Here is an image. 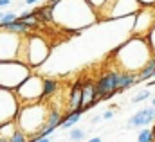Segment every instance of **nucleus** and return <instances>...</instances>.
I'll list each match as a JSON object with an SVG mask.
<instances>
[{
	"mask_svg": "<svg viewBox=\"0 0 155 142\" xmlns=\"http://www.w3.org/2000/svg\"><path fill=\"white\" fill-rule=\"evenodd\" d=\"M96 83L87 81L83 83V92H81V110L87 111L92 106H96Z\"/></svg>",
	"mask_w": 155,
	"mask_h": 142,
	"instance_id": "10",
	"label": "nucleus"
},
{
	"mask_svg": "<svg viewBox=\"0 0 155 142\" xmlns=\"http://www.w3.org/2000/svg\"><path fill=\"white\" fill-rule=\"evenodd\" d=\"M121 72V70H119ZM137 85V74H132V72H121V77H119V94Z\"/></svg>",
	"mask_w": 155,
	"mask_h": 142,
	"instance_id": "12",
	"label": "nucleus"
},
{
	"mask_svg": "<svg viewBox=\"0 0 155 142\" xmlns=\"http://www.w3.org/2000/svg\"><path fill=\"white\" fill-rule=\"evenodd\" d=\"M153 133H155V128H153Z\"/></svg>",
	"mask_w": 155,
	"mask_h": 142,
	"instance_id": "30",
	"label": "nucleus"
},
{
	"mask_svg": "<svg viewBox=\"0 0 155 142\" xmlns=\"http://www.w3.org/2000/svg\"><path fill=\"white\" fill-rule=\"evenodd\" d=\"M81 92H83V83L81 81H76L71 88V94H69V111H76V110H81Z\"/></svg>",
	"mask_w": 155,
	"mask_h": 142,
	"instance_id": "11",
	"label": "nucleus"
},
{
	"mask_svg": "<svg viewBox=\"0 0 155 142\" xmlns=\"http://www.w3.org/2000/svg\"><path fill=\"white\" fill-rule=\"evenodd\" d=\"M41 88H43V79L36 74H31L15 90V95L20 105H35L41 101Z\"/></svg>",
	"mask_w": 155,
	"mask_h": 142,
	"instance_id": "5",
	"label": "nucleus"
},
{
	"mask_svg": "<svg viewBox=\"0 0 155 142\" xmlns=\"http://www.w3.org/2000/svg\"><path fill=\"white\" fill-rule=\"evenodd\" d=\"M7 142H27V135H25L24 131L16 130V131L9 137V140H7Z\"/></svg>",
	"mask_w": 155,
	"mask_h": 142,
	"instance_id": "18",
	"label": "nucleus"
},
{
	"mask_svg": "<svg viewBox=\"0 0 155 142\" xmlns=\"http://www.w3.org/2000/svg\"><path fill=\"white\" fill-rule=\"evenodd\" d=\"M152 106H153V108H155V97H153V101H152Z\"/></svg>",
	"mask_w": 155,
	"mask_h": 142,
	"instance_id": "28",
	"label": "nucleus"
},
{
	"mask_svg": "<svg viewBox=\"0 0 155 142\" xmlns=\"http://www.w3.org/2000/svg\"><path fill=\"white\" fill-rule=\"evenodd\" d=\"M137 2H139L143 7H144V5H152V4H155V0H137Z\"/></svg>",
	"mask_w": 155,
	"mask_h": 142,
	"instance_id": "24",
	"label": "nucleus"
},
{
	"mask_svg": "<svg viewBox=\"0 0 155 142\" xmlns=\"http://www.w3.org/2000/svg\"><path fill=\"white\" fill-rule=\"evenodd\" d=\"M69 139L72 142H81L85 139V130H81V128H72L71 133H69Z\"/></svg>",
	"mask_w": 155,
	"mask_h": 142,
	"instance_id": "17",
	"label": "nucleus"
},
{
	"mask_svg": "<svg viewBox=\"0 0 155 142\" xmlns=\"http://www.w3.org/2000/svg\"><path fill=\"white\" fill-rule=\"evenodd\" d=\"M148 43H150L152 52H153V56H155V27L150 31V34H148Z\"/></svg>",
	"mask_w": 155,
	"mask_h": 142,
	"instance_id": "21",
	"label": "nucleus"
},
{
	"mask_svg": "<svg viewBox=\"0 0 155 142\" xmlns=\"http://www.w3.org/2000/svg\"><path fill=\"white\" fill-rule=\"evenodd\" d=\"M81 115H83V110H76V111H67V115L63 117V121H61L60 128H61V130H72V128H74V126L78 124V121L81 119Z\"/></svg>",
	"mask_w": 155,
	"mask_h": 142,
	"instance_id": "13",
	"label": "nucleus"
},
{
	"mask_svg": "<svg viewBox=\"0 0 155 142\" xmlns=\"http://www.w3.org/2000/svg\"><path fill=\"white\" fill-rule=\"evenodd\" d=\"M9 4H11V0H0V7H5Z\"/></svg>",
	"mask_w": 155,
	"mask_h": 142,
	"instance_id": "25",
	"label": "nucleus"
},
{
	"mask_svg": "<svg viewBox=\"0 0 155 142\" xmlns=\"http://www.w3.org/2000/svg\"><path fill=\"white\" fill-rule=\"evenodd\" d=\"M38 2H41V0H25V4H27V5H33V4H38Z\"/></svg>",
	"mask_w": 155,
	"mask_h": 142,
	"instance_id": "26",
	"label": "nucleus"
},
{
	"mask_svg": "<svg viewBox=\"0 0 155 142\" xmlns=\"http://www.w3.org/2000/svg\"><path fill=\"white\" fill-rule=\"evenodd\" d=\"M18 16L15 15V13H4V16H2V20H0V27H4V25H7V24H11V22H15Z\"/></svg>",
	"mask_w": 155,
	"mask_h": 142,
	"instance_id": "19",
	"label": "nucleus"
},
{
	"mask_svg": "<svg viewBox=\"0 0 155 142\" xmlns=\"http://www.w3.org/2000/svg\"><path fill=\"white\" fill-rule=\"evenodd\" d=\"M137 142H155L153 130H152V128H143V130H139Z\"/></svg>",
	"mask_w": 155,
	"mask_h": 142,
	"instance_id": "16",
	"label": "nucleus"
},
{
	"mask_svg": "<svg viewBox=\"0 0 155 142\" xmlns=\"http://www.w3.org/2000/svg\"><path fill=\"white\" fill-rule=\"evenodd\" d=\"M27 142H52L51 137H40V139H29Z\"/></svg>",
	"mask_w": 155,
	"mask_h": 142,
	"instance_id": "22",
	"label": "nucleus"
},
{
	"mask_svg": "<svg viewBox=\"0 0 155 142\" xmlns=\"http://www.w3.org/2000/svg\"><path fill=\"white\" fill-rule=\"evenodd\" d=\"M2 16H4V13H2V11H0V20H2Z\"/></svg>",
	"mask_w": 155,
	"mask_h": 142,
	"instance_id": "29",
	"label": "nucleus"
},
{
	"mask_svg": "<svg viewBox=\"0 0 155 142\" xmlns=\"http://www.w3.org/2000/svg\"><path fill=\"white\" fill-rule=\"evenodd\" d=\"M58 86H60V83L56 81V79H43V88H41V101L43 99H47V97H51V95H54L56 92H58Z\"/></svg>",
	"mask_w": 155,
	"mask_h": 142,
	"instance_id": "15",
	"label": "nucleus"
},
{
	"mask_svg": "<svg viewBox=\"0 0 155 142\" xmlns=\"http://www.w3.org/2000/svg\"><path fill=\"white\" fill-rule=\"evenodd\" d=\"M18 110H20V103L15 92L0 88V126L13 122L18 115Z\"/></svg>",
	"mask_w": 155,
	"mask_h": 142,
	"instance_id": "7",
	"label": "nucleus"
},
{
	"mask_svg": "<svg viewBox=\"0 0 155 142\" xmlns=\"http://www.w3.org/2000/svg\"><path fill=\"white\" fill-rule=\"evenodd\" d=\"M29 76H31V69L18 60L0 61V88L4 90L15 92Z\"/></svg>",
	"mask_w": 155,
	"mask_h": 142,
	"instance_id": "4",
	"label": "nucleus"
},
{
	"mask_svg": "<svg viewBox=\"0 0 155 142\" xmlns=\"http://www.w3.org/2000/svg\"><path fill=\"white\" fill-rule=\"evenodd\" d=\"M20 38L16 34L0 31V61H13L18 58L20 49Z\"/></svg>",
	"mask_w": 155,
	"mask_h": 142,
	"instance_id": "8",
	"label": "nucleus"
},
{
	"mask_svg": "<svg viewBox=\"0 0 155 142\" xmlns=\"http://www.w3.org/2000/svg\"><path fill=\"white\" fill-rule=\"evenodd\" d=\"M148 97H150V90H148V88H144V90L137 92V95L132 99V103H141V101H144V99H148Z\"/></svg>",
	"mask_w": 155,
	"mask_h": 142,
	"instance_id": "20",
	"label": "nucleus"
},
{
	"mask_svg": "<svg viewBox=\"0 0 155 142\" xmlns=\"http://www.w3.org/2000/svg\"><path fill=\"white\" fill-rule=\"evenodd\" d=\"M119 77L121 72L119 70H107L96 83V103L103 101V99H110L116 94H119Z\"/></svg>",
	"mask_w": 155,
	"mask_h": 142,
	"instance_id": "6",
	"label": "nucleus"
},
{
	"mask_svg": "<svg viewBox=\"0 0 155 142\" xmlns=\"http://www.w3.org/2000/svg\"><path fill=\"white\" fill-rule=\"evenodd\" d=\"M47 56H49V45L45 43V40L40 36H31L20 41L16 60L31 69V67H40L47 60Z\"/></svg>",
	"mask_w": 155,
	"mask_h": 142,
	"instance_id": "3",
	"label": "nucleus"
},
{
	"mask_svg": "<svg viewBox=\"0 0 155 142\" xmlns=\"http://www.w3.org/2000/svg\"><path fill=\"white\" fill-rule=\"evenodd\" d=\"M112 117H114V111H110V110H108V111H105V113L101 115V119H105V121H110Z\"/></svg>",
	"mask_w": 155,
	"mask_h": 142,
	"instance_id": "23",
	"label": "nucleus"
},
{
	"mask_svg": "<svg viewBox=\"0 0 155 142\" xmlns=\"http://www.w3.org/2000/svg\"><path fill=\"white\" fill-rule=\"evenodd\" d=\"M0 31H5V33H11V34H25L29 29H27V25L22 22V20H15V22H11V24H7V25H4V27H0Z\"/></svg>",
	"mask_w": 155,
	"mask_h": 142,
	"instance_id": "14",
	"label": "nucleus"
},
{
	"mask_svg": "<svg viewBox=\"0 0 155 142\" xmlns=\"http://www.w3.org/2000/svg\"><path fill=\"white\" fill-rule=\"evenodd\" d=\"M119 61L121 72H132L139 74L153 58L152 47L148 43V38H132L126 43H123L114 54Z\"/></svg>",
	"mask_w": 155,
	"mask_h": 142,
	"instance_id": "1",
	"label": "nucleus"
},
{
	"mask_svg": "<svg viewBox=\"0 0 155 142\" xmlns=\"http://www.w3.org/2000/svg\"><path fill=\"white\" fill-rule=\"evenodd\" d=\"M87 142H101V137H92V139H88Z\"/></svg>",
	"mask_w": 155,
	"mask_h": 142,
	"instance_id": "27",
	"label": "nucleus"
},
{
	"mask_svg": "<svg viewBox=\"0 0 155 142\" xmlns=\"http://www.w3.org/2000/svg\"><path fill=\"white\" fill-rule=\"evenodd\" d=\"M155 121V108L153 106H148V108H143V110H137L126 122V128L128 130H134V128H144L148 124H152Z\"/></svg>",
	"mask_w": 155,
	"mask_h": 142,
	"instance_id": "9",
	"label": "nucleus"
},
{
	"mask_svg": "<svg viewBox=\"0 0 155 142\" xmlns=\"http://www.w3.org/2000/svg\"><path fill=\"white\" fill-rule=\"evenodd\" d=\"M47 113H49L47 106H43V105H40V103L24 105V106H20L18 115H16V119H15L16 128L33 139V137H36L40 131L45 128Z\"/></svg>",
	"mask_w": 155,
	"mask_h": 142,
	"instance_id": "2",
	"label": "nucleus"
}]
</instances>
